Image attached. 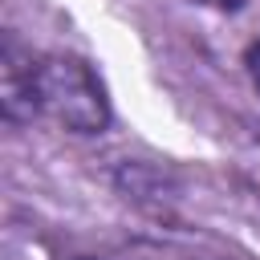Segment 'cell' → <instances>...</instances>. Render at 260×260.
<instances>
[{"mask_svg":"<svg viewBox=\"0 0 260 260\" xmlns=\"http://www.w3.org/2000/svg\"><path fill=\"white\" fill-rule=\"evenodd\" d=\"M32 114L77 138H98L114 126L106 77L89 57L69 49L32 57Z\"/></svg>","mask_w":260,"mask_h":260,"instance_id":"cell-1","label":"cell"},{"mask_svg":"<svg viewBox=\"0 0 260 260\" xmlns=\"http://www.w3.org/2000/svg\"><path fill=\"white\" fill-rule=\"evenodd\" d=\"M32 49L12 32L4 28L0 37V114L8 126H32L37 114H32Z\"/></svg>","mask_w":260,"mask_h":260,"instance_id":"cell-2","label":"cell"},{"mask_svg":"<svg viewBox=\"0 0 260 260\" xmlns=\"http://www.w3.org/2000/svg\"><path fill=\"white\" fill-rule=\"evenodd\" d=\"M114 187L122 199H134L138 207H162V199H175L179 191L171 171H162L158 162H142V158H126L114 171Z\"/></svg>","mask_w":260,"mask_h":260,"instance_id":"cell-3","label":"cell"},{"mask_svg":"<svg viewBox=\"0 0 260 260\" xmlns=\"http://www.w3.org/2000/svg\"><path fill=\"white\" fill-rule=\"evenodd\" d=\"M244 73H248V81H252V89L260 98V37L248 41V49H244Z\"/></svg>","mask_w":260,"mask_h":260,"instance_id":"cell-4","label":"cell"},{"mask_svg":"<svg viewBox=\"0 0 260 260\" xmlns=\"http://www.w3.org/2000/svg\"><path fill=\"white\" fill-rule=\"evenodd\" d=\"M195 4H207V8H215V12H240L248 0H195Z\"/></svg>","mask_w":260,"mask_h":260,"instance_id":"cell-5","label":"cell"},{"mask_svg":"<svg viewBox=\"0 0 260 260\" xmlns=\"http://www.w3.org/2000/svg\"><path fill=\"white\" fill-rule=\"evenodd\" d=\"M73 260H93V256H73Z\"/></svg>","mask_w":260,"mask_h":260,"instance_id":"cell-6","label":"cell"}]
</instances>
